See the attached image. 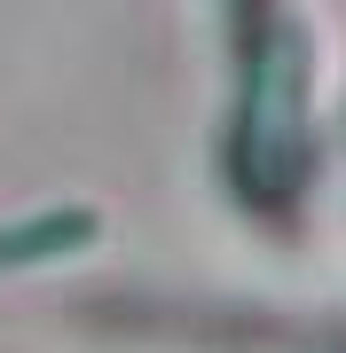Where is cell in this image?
Returning a JSON list of instances; mask_svg holds the SVG:
<instances>
[{"label":"cell","instance_id":"cell-2","mask_svg":"<svg viewBox=\"0 0 346 353\" xmlns=\"http://www.w3.org/2000/svg\"><path fill=\"white\" fill-rule=\"evenodd\" d=\"M103 243L95 204H32V212L0 220V275H39V267H71L79 252Z\"/></svg>","mask_w":346,"mask_h":353},{"label":"cell","instance_id":"cell-3","mask_svg":"<svg viewBox=\"0 0 346 353\" xmlns=\"http://www.w3.org/2000/svg\"><path fill=\"white\" fill-rule=\"evenodd\" d=\"M331 141L346 150V71H338V102H331Z\"/></svg>","mask_w":346,"mask_h":353},{"label":"cell","instance_id":"cell-1","mask_svg":"<svg viewBox=\"0 0 346 353\" xmlns=\"http://www.w3.org/2000/svg\"><path fill=\"white\" fill-rule=\"evenodd\" d=\"M323 150V71L307 8H268L236 55V118H229V189L244 212L276 220L307 196Z\"/></svg>","mask_w":346,"mask_h":353}]
</instances>
